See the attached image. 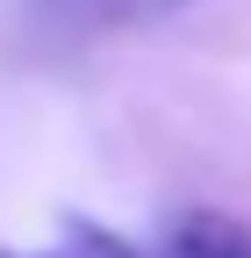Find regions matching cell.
Instances as JSON below:
<instances>
[{
    "instance_id": "cell-1",
    "label": "cell",
    "mask_w": 251,
    "mask_h": 258,
    "mask_svg": "<svg viewBox=\"0 0 251 258\" xmlns=\"http://www.w3.org/2000/svg\"><path fill=\"white\" fill-rule=\"evenodd\" d=\"M172 258H251V230L230 215H186L172 230Z\"/></svg>"
},
{
    "instance_id": "cell-2",
    "label": "cell",
    "mask_w": 251,
    "mask_h": 258,
    "mask_svg": "<svg viewBox=\"0 0 251 258\" xmlns=\"http://www.w3.org/2000/svg\"><path fill=\"white\" fill-rule=\"evenodd\" d=\"M65 22H130V15H158L172 0H50Z\"/></svg>"
}]
</instances>
